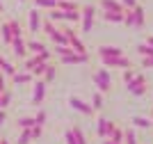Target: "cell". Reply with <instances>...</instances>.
Wrapping results in <instances>:
<instances>
[{
	"label": "cell",
	"instance_id": "6da1fadb",
	"mask_svg": "<svg viewBox=\"0 0 153 144\" xmlns=\"http://www.w3.org/2000/svg\"><path fill=\"white\" fill-rule=\"evenodd\" d=\"M94 21H96V7L91 5H80V28H82L85 34H89L91 28H94Z\"/></svg>",
	"mask_w": 153,
	"mask_h": 144
},
{
	"label": "cell",
	"instance_id": "7a4b0ae2",
	"mask_svg": "<svg viewBox=\"0 0 153 144\" xmlns=\"http://www.w3.org/2000/svg\"><path fill=\"white\" fill-rule=\"evenodd\" d=\"M91 80H94V85L98 87V92H103V94L112 92V78H110L108 69H96L94 73H91Z\"/></svg>",
	"mask_w": 153,
	"mask_h": 144
},
{
	"label": "cell",
	"instance_id": "3957f363",
	"mask_svg": "<svg viewBox=\"0 0 153 144\" xmlns=\"http://www.w3.org/2000/svg\"><path fill=\"white\" fill-rule=\"evenodd\" d=\"M126 87H128V94H133V96H144V94L149 92V82H146V78H144L142 73H137L133 80L126 85Z\"/></svg>",
	"mask_w": 153,
	"mask_h": 144
},
{
	"label": "cell",
	"instance_id": "277c9868",
	"mask_svg": "<svg viewBox=\"0 0 153 144\" xmlns=\"http://www.w3.org/2000/svg\"><path fill=\"white\" fill-rule=\"evenodd\" d=\"M101 64L103 66H108V69H128V66H133L130 60L126 55H114V57H101Z\"/></svg>",
	"mask_w": 153,
	"mask_h": 144
},
{
	"label": "cell",
	"instance_id": "5b68a950",
	"mask_svg": "<svg viewBox=\"0 0 153 144\" xmlns=\"http://www.w3.org/2000/svg\"><path fill=\"white\" fill-rule=\"evenodd\" d=\"M57 62H59V64H64V66H69V64L78 66V64H87V62H89V55H87V53H76V50H71L69 55L57 57Z\"/></svg>",
	"mask_w": 153,
	"mask_h": 144
},
{
	"label": "cell",
	"instance_id": "8992f818",
	"mask_svg": "<svg viewBox=\"0 0 153 144\" xmlns=\"http://www.w3.org/2000/svg\"><path fill=\"white\" fill-rule=\"evenodd\" d=\"M41 23H44V19H41V9L32 7L30 12H27V30H30L32 34H39V32H41Z\"/></svg>",
	"mask_w": 153,
	"mask_h": 144
},
{
	"label": "cell",
	"instance_id": "52a82bcc",
	"mask_svg": "<svg viewBox=\"0 0 153 144\" xmlns=\"http://www.w3.org/2000/svg\"><path fill=\"white\" fill-rule=\"evenodd\" d=\"M46 87H48V82L44 78H39L37 85H34V92H32V105H41L46 98Z\"/></svg>",
	"mask_w": 153,
	"mask_h": 144
},
{
	"label": "cell",
	"instance_id": "ba28073f",
	"mask_svg": "<svg viewBox=\"0 0 153 144\" xmlns=\"http://www.w3.org/2000/svg\"><path fill=\"white\" fill-rule=\"evenodd\" d=\"M69 105H71V110H78L80 114H94V107H91V103H85L82 98H78V96H71L69 98Z\"/></svg>",
	"mask_w": 153,
	"mask_h": 144
},
{
	"label": "cell",
	"instance_id": "9c48e42d",
	"mask_svg": "<svg viewBox=\"0 0 153 144\" xmlns=\"http://www.w3.org/2000/svg\"><path fill=\"white\" fill-rule=\"evenodd\" d=\"M9 46H12V53L19 57V60H25V57H27V44H25V39H23V37H14Z\"/></svg>",
	"mask_w": 153,
	"mask_h": 144
},
{
	"label": "cell",
	"instance_id": "30bf717a",
	"mask_svg": "<svg viewBox=\"0 0 153 144\" xmlns=\"http://www.w3.org/2000/svg\"><path fill=\"white\" fill-rule=\"evenodd\" d=\"M133 16H135V28H144V25H146V9H144L140 2L133 7Z\"/></svg>",
	"mask_w": 153,
	"mask_h": 144
},
{
	"label": "cell",
	"instance_id": "8fae6325",
	"mask_svg": "<svg viewBox=\"0 0 153 144\" xmlns=\"http://www.w3.org/2000/svg\"><path fill=\"white\" fill-rule=\"evenodd\" d=\"M98 57H114V55H123V50L119 46H98L96 48Z\"/></svg>",
	"mask_w": 153,
	"mask_h": 144
},
{
	"label": "cell",
	"instance_id": "7c38bea8",
	"mask_svg": "<svg viewBox=\"0 0 153 144\" xmlns=\"http://www.w3.org/2000/svg\"><path fill=\"white\" fill-rule=\"evenodd\" d=\"M112 126H114V124H112L108 117H98V137L105 140L110 135V131H112Z\"/></svg>",
	"mask_w": 153,
	"mask_h": 144
},
{
	"label": "cell",
	"instance_id": "4fadbf2b",
	"mask_svg": "<svg viewBox=\"0 0 153 144\" xmlns=\"http://www.w3.org/2000/svg\"><path fill=\"white\" fill-rule=\"evenodd\" d=\"M101 9H105V12H123L126 7L121 5V0H101Z\"/></svg>",
	"mask_w": 153,
	"mask_h": 144
},
{
	"label": "cell",
	"instance_id": "5bb4252c",
	"mask_svg": "<svg viewBox=\"0 0 153 144\" xmlns=\"http://www.w3.org/2000/svg\"><path fill=\"white\" fill-rule=\"evenodd\" d=\"M41 78H44V80L48 82V85H51V82L55 80V78H57V64L48 62V64H46V69H44V75H41Z\"/></svg>",
	"mask_w": 153,
	"mask_h": 144
},
{
	"label": "cell",
	"instance_id": "9a60e30c",
	"mask_svg": "<svg viewBox=\"0 0 153 144\" xmlns=\"http://www.w3.org/2000/svg\"><path fill=\"white\" fill-rule=\"evenodd\" d=\"M32 78H34V75L30 73V71H16V73L12 75V80H14V85H27V82H32Z\"/></svg>",
	"mask_w": 153,
	"mask_h": 144
},
{
	"label": "cell",
	"instance_id": "2e32d148",
	"mask_svg": "<svg viewBox=\"0 0 153 144\" xmlns=\"http://www.w3.org/2000/svg\"><path fill=\"white\" fill-rule=\"evenodd\" d=\"M0 37H2V44H5V46H9V44H12L14 34H12V28H9V23H7V21H5L2 25H0Z\"/></svg>",
	"mask_w": 153,
	"mask_h": 144
},
{
	"label": "cell",
	"instance_id": "e0dca14e",
	"mask_svg": "<svg viewBox=\"0 0 153 144\" xmlns=\"http://www.w3.org/2000/svg\"><path fill=\"white\" fill-rule=\"evenodd\" d=\"M48 39H51L53 44H69V39H66V34L62 32V28H55V30L48 34Z\"/></svg>",
	"mask_w": 153,
	"mask_h": 144
},
{
	"label": "cell",
	"instance_id": "ac0fdd59",
	"mask_svg": "<svg viewBox=\"0 0 153 144\" xmlns=\"http://www.w3.org/2000/svg\"><path fill=\"white\" fill-rule=\"evenodd\" d=\"M32 5L37 7V9H41V12H51V9H55L57 7V0H32Z\"/></svg>",
	"mask_w": 153,
	"mask_h": 144
},
{
	"label": "cell",
	"instance_id": "d6986e66",
	"mask_svg": "<svg viewBox=\"0 0 153 144\" xmlns=\"http://www.w3.org/2000/svg\"><path fill=\"white\" fill-rule=\"evenodd\" d=\"M62 14H64V23H73V25L80 23V9H66Z\"/></svg>",
	"mask_w": 153,
	"mask_h": 144
},
{
	"label": "cell",
	"instance_id": "ffe728a7",
	"mask_svg": "<svg viewBox=\"0 0 153 144\" xmlns=\"http://www.w3.org/2000/svg\"><path fill=\"white\" fill-rule=\"evenodd\" d=\"M123 12H105L103 9V19L108 21V23H123Z\"/></svg>",
	"mask_w": 153,
	"mask_h": 144
},
{
	"label": "cell",
	"instance_id": "44dd1931",
	"mask_svg": "<svg viewBox=\"0 0 153 144\" xmlns=\"http://www.w3.org/2000/svg\"><path fill=\"white\" fill-rule=\"evenodd\" d=\"M108 140H112V142H117V144H123V128L114 124L112 131H110V135H108Z\"/></svg>",
	"mask_w": 153,
	"mask_h": 144
},
{
	"label": "cell",
	"instance_id": "7402d4cb",
	"mask_svg": "<svg viewBox=\"0 0 153 144\" xmlns=\"http://www.w3.org/2000/svg\"><path fill=\"white\" fill-rule=\"evenodd\" d=\"M69 46H71L73 50H76V53H87V46H85L82 41H80V37H78V34L69 37Z\"/></svg>",
	"mask_w": 153,
	"mask_h": 144
},
{
	"label": "cell",
	"instance_id": "603a6c76",
	"mask_svg": "<svg viewBox=\"0 0 153 144\" xmlns=\"http://www.w3.org/2000/svg\"><path fill=\"white\" fill-rule=\"evenodd\" d=\"M123 144H140L135 128H123Z\"/></svg>",
	"mask_w": 153,
	"mask_h": 144
},
{
	"label": "cell",
	"instance_id": "cb8c5ba5",
	"mask_svg": "<svg viewBox=\"0 0 153 144\" xmlns=\"http://www.w3.org/2000/svg\"><path fill=\"white\" fill-rule=\"evenodd\" d=\"M0 69H2V73H5V75H9V78H12L14 73H16V66H14L12 62H7V60H5L2 55H0Z\"/></svg>",
	"mask_w": 153,
	"mask_h": 144
},
{
	"label": "cell",
	"instance_id": "d4e9b609",
	"mask_svg": "<svg viewBox=\"0 0 153 144\" xmlns=\"http://www.w3.org/2000/svg\"><path fill=\"white\" fill-rule=\"evenodd\" d=\"M27 44V53H41V50H46V44L44 41H37V39H32V41H25Z\"/></svg>",
	"mask_w": 153,
	"mask_h": 144
},
{
	"label": "cell",
	"instance_id": "484cf974",
	"mask_svg": "<svg viewBox=\"0 0 153 144\" xmlns=\"http://www.w3.org/2000/svg\"><path fill=\"white\" fill-rule=\"evenodd\" d=\"M135 50H137V55H140V57H149V55H153V46H149L146 41L137 44V46H135Z\"/></svg>",
	"mask_w": 153,
	"mask_h": 144
},
{
	"label": "cell",
	"instance_id": "4316f807",
	"mask_svg": "<svg viewBox=\"0 0 153 144\" xmlns=\"http://www.w3.org/2000/svg\"><path fill=\"white\" fill-rule=\"evenodd\" d=\"M55 9H62V12H66V9H80V5H78L76 0H57Z\"/></svg>",
	"mask_w": 153,
	"mask_h": 144
},
{
	"label": "cell",
	"instance_id": "83f0119b",
	"mask_svg": "<svg viewBox=\"0 0 153 144\" xmlns=\"http://www.w3.org/2000/svg\"><path fill=\"white\" fill-rule=\"evenodd\" d=\"M71 133H73V137H76L78 144H89V142H87V135L82 133V128H80V126H73V128H71Z\"/></svg>",
	"mask_w": 153,
	"mask_h": 144
},
{
	"label": "cell",
	"instance_id": "f1b7e54d",
	"mask_svg": "<svg viewBox=\"0 0 153 144\" xmlns=\"http://www.w3.org/2000/svg\"><path fill=\"white\" fill-rule=\"evenodd\" d=\"M103 105H105V101H103V92H94V98H91V107L96 110H103Z\"/></svg>",
	"mask_w": 153,
	"mask_h": 144
},
{
	"label": "cell",
	"instance_id": "f546056e",
	"mask_svg": "<svg viewBox=\"0 0 153 144\" xmlns=\"http://www.w3.org/2000/svg\"><path fill=\"white\" fill-rule=\"evenodd\" d=\"M7 23H9V28H12L14 37H23V28H21V23L16 19H7Z\"/></svg>",
	"mask_w": 153,
	"mask_h": 144
},
{
	"label": "cell",
	"instance_id": "4dcf8cb0",
	"mask_svg": "<svg viewBox=\"0 0 153 144\" xmlns=\"http://www.w3.org/2000/svg\"><path fill=\"white\" fill-rule=\"evenodd\" d=\"M37 121H34V117H21L19 121H16V126H19L21 131H25V128H30V126H34Z\"/></svg>",
	"mask_w": 153,
	"mask_h": 144
},
{
	"label": "cell",
	"instance_id": "1f68e13d",
	"mask_svg": "<svg viewBox=\"0 0 153 144\" xmlns=\"http://www.w3.org/2000/svg\"><path fill=\"white\" fill-rule=\"evenodd\" d=\"M9 101H12V92L9 89H2V94H0V107H9Z\"/></svg>",
	"mask_w": 153,
	"mask_h": 144
},
{
	"label": "cell",
	"instance_id": "d6a6232c",
	"mask_svg": "<svg viewBox=\"0 0 153 144\" xmlns=\"http://www.w3.org/2000/svg\"><path fill=\"white\" fill-rule=\"evenodd\" d=\"M48 19H51L53 23H64V14H62V9H51Z\"/></svg>",
	"mask_w": 153,
	"mask_h": 144
},
{
	"label": "cell",
	"instance_id": "836d02e7",
	"mask_svg": "<svg viewBox=\"0 0 153 144\" xmlns=\"http://www.w3.org/2000/svg\"><path fill=\"white\" fill-rule=\"evenodd\" d=\"M133 124L137 128H151V119H146V117H133Z\"/></svg>",
	"mask_w": 153,
	"mask_h": 144
},
{
	"label": "cell",
	"instance_id": "e575fe53",
	"mask_svg": "<svg viewBox=\"0 0 153 144\" xmlns=\"http://www.w3.org/2000/svg\"><path fill=\"white\" fill-rule=\"evenodd\" d=\"M135 75H137V71H135L133 66H128V69H123V73H121V80H123V82H126V85H128V82L133 80Z\"/></svg>",
	"mask_w": 153,
	"mask_h": 144
},
{
	"label": "cell",
	"instance_id": "d590c367",
	"mask_svg": "<svg viewBox=\"0 0 153 144\" xmlns=\"http://www.w3.org/2000/svg\"><path fill=\"white\" fill-rule=\"evenodd\" d=\"M32 140H30V135H27V131H21V135H19V140H16V144H30Z\"/></svg>",
	"mask_w": 153,
	"mask_h": 144
},
{
	"label": "cell",
	"instance_id": "8d00e7d4",
	"mask_svg": "<svg viewBox=\"0 0 153 144\" xmlns=\"http://www.w3.org/2000/svg\"><path fill=\"white\" fill-rule=\"evenodd\" d=\"M34 121H37L39 126H44V124H46V112H44V110H39V112L34 114Z\"/></svg>",
	"mask_w": 153,
	"mask_h": 144
},
{
	"label": "cell",
	"instance_id": "74e56055",
	"mask_svg": "<svg viewBox=\"0 0 153 144\" xmlns=\"http://www.w3.org/2000/svg\"><path fill=\"white\" fill-rule=\"evenodd\" d=\"M64 140H66V144H78L76 137H73V133H71V128H69V131H64Z\"/></svg>",
	"mask_w": 153,
	"mask_h": 144
},
{
	"label": "cell",
	"instance_id": "f35d334b",
	"mask_svg": "<svg viewBox=\"0 0 153 144\" xmlns=\"http://www.w3.org/2000/svg\"><path fill=\"white\" fill-rule=\"evenodd\" d=\"M142 66H146V69H153V55L142 57Z\"/></svg>",
	"mask_w": 153,
	"mask_h": 144
},
{
	"label": "cell",
	"instance_id": "ab89813d",
	"mask_svg": "<svg viewBox=\"0 0 153 144\" xmlns=\"http://www.w3.org/2000/svg\"><path fill=\"white\" fill-rule=\"evenodd\" d=\"M121 5L126 7V9H133V7L137 5V0H121Z\"/></svg>",
	"mask_w": 153,
	"mask_h": 144
},
{
	"label": "cell",
	"instance_id": "60d3db41",
	"mask_svg": "<svg viewBox=\"0 0 153 144\" xmlns=\"http://www.w3.org/2000/svg\"><path fill=\"white\" fill-rule=\"evenodd\" d=\"M5 119H7V112H5V107H0V126L5 124Z\"/></svg>",
	"mask_w": 153,
	"mask_h": 144
},
{
	"label": "cell",
	"instance_id": "b9f144b4",
	"mask_svg": "<svg viewBox=\"0 0 153 144\" xmlns=\"http://www.w3.org/2000/svg\"><path fill=\"white\" fill-rule=\"evenodd\" d=\"M144 41H146L149 46H153V34H146V39H144Z\"/></svg>",
	"mask_w": 153,
	"mask_h": 144
},
{
	"label": "cell",
	"instance_id": "7bdbcfd3",
	"mask_svg": "<svg viewBox=\"0 0 153 144\" xmlns=\"http://www.w3.org/2000/svg\"><path fill=\"white\" fill-rule=\"evenodd\" d=\"M101 144H117V142H112V140H108V137H105V140H103Z\"/></svg>",
	"mask_w": 153,
	"mask_h": 144
},
{
	"label": "cell",
	"instance_id": "ee69618b",
	"mask_svg": "<svg viewBox=\"0 0 153 144\" xmlns=\"http://www.w3.org/2000/svg\"><path fill=\"white\" fill-rule=\"evenodd\" d=\"M2 12H5V7H2V2H0V14H2Z\"/></svg>",
	"mask_w": 153,
	"mask_h": 144
},
{
	"label": "cell",
	"instance_id": "f6af8a7d",
	"mask_svg": "<svg viewBox=\"0 0 153 144\" xmlns=\"http://www.w3.org/2000/svg\"><path fill=\"white\" fill-rule=\"evenodd\" d=\"M0 144H9V142H7V140H0Z\"/></svg>",
	"mask_w": 153,
	"mask_h": 144
},
{
	"label": "cell",
	"instance_id": "bcb514c9",
	"mask_svg": "<svg viewBox=\"0 0 153 144\" xmlns=\"http://www.w3.org/2000/svg\"><path fill=\"white\" fill-rule=\"evenodd\" d=\"M19 2H25V0H19Z\"/></svg>",
	"mask_w": 153,
	"mask_h": 144
},
{
	"label": "cell",
	"instance_id": "7dc6e473",
	"mask_svg": "<svg viewBox=\"0 0 153 144\" xmlns=\"http://www.w3.org/2000/svg\"><path fill=\"white\" fill-rule=\"evenodd\" d=\"M151 117H153V112H151Z\"/></svg>",
	"mask_w": 153,
	"mask_h": 144
}]
</instances>
